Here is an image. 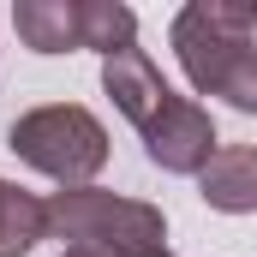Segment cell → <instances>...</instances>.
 Returning <instances> with one entry per match:
<instances>
[{
	"mask_svg": "<svg viewBox=\"0 0 257 257\" xmlns=\"http://www.w3.org/2000/svg\"><path fill=\"white\" fill-rule=\"evenodd\" d=\"M60 257H108V251H90V245H66Z\"/></svg>",
	"mask_w": 257,
	"mask_h": 257,
	"instance_id": "cell-9",
	"label": "cell"
},
{
	"mask_svg": "<svg viewBox=\"0 0 257 257\" xmlns=\"http://www.w3.org/2000/svg\"><path fill=\"white\" fill-rule=\"evenodd\" d=\"M197 192L221 215H257V144H221L197 174Z\"/></svg>",
	"mask_w": 257,
	"mask_h": 257,
	"instance_id": "cell-6",
	"label": "cell"
},
{
	"mask_svg": "<svg viewBox=\"0 0 257 257\" xmlns=\"http://www.w3.org/2000/svg\"><path fill=\"white\" fill-rule=\"evenodd\" d=\"M168 42L197 96L257 114V0H186Z\"/></svg>",
	"mask_w": 257,
	"mask_h": 257,
	"instance_id": "cell-1",
	"label": "cell"
},
{
	"mask_svg": "<svg viewBox=\"0 0 257 257\" xmlns=\"http://www.w3.org/2000/svg\"><path fill=\"white\" fill-rule=\"evenodd\" d=\"M102 90L114 96V108L126 114L132 126H138V138L162 120V108L174 102V90H168V78H162V66L150 60L138 42L132 48H120V54H108L102 60Z\"/></svg>",
	"mask_w": 257,
	"mask_h": 257,
	"instance_id": "cell-5",
	"label": "cell"
},
{
	"mask_svg": "<svg viewBox=\"0 0 257 257\" xmlns=\"http://www.w3.org/2000/svg\"><path fill=\"white\" fill-rule=\"evenodd\" d=\"M215 150H221L215 144V120H209V108H197L192 96H174L162 108V120L144 132V156L162 174H203Z\"/></svg>",
	"mask_w": 257,
	"mask_h": 257,
	"instance_id": "cell-4",
	"label": "cell"
},
{
	"mask_svg": "<svg viewBox=\"0 0 257 257\" xmlns=\"http://www.w3.org/2000/svg\"><path fill=\"white\" fill-rule=\"evenodd\" d=\"M6 150L24 168L60 180V192H66V186H90L108 168V126L78 102H42V108L12 120Z\"/></svg>",
	"mask_w": 257,
	"mask_h": 257,
	"instance_id": "cell-3",
	"label": "cell"
},
{
	"mask_svg": "<svg viewBox=\"0 0 257 257\" xmlns=\"http://www.w3.org/2000/svg\"><path fill=\"white\" fill-rule=\"evenodd\" d=\"M48 239V197L0 180V257H30Z\"/></svg>",
	"mask_w": 257,
	"mask_h": 257,
	"instance_id": "cell-8",
	"label": "cell"
},
{
	"mask_svg": "<svg viewBox=\"0 0 257 257\" xmlns=\"http://www.w3.org/2000/svg\"><path fill=\"white\" fill-rule=\"evenodd\" d=\"M48 233L108 257H168V215L144 197L102 186H66L48 197Z\"/></svg>",
	"mask_w": 257,
	"mask_h": 257,
	"instance_id": "cell-2",
	"label": "cell"
},
{
	"mask_svg": "<svg viewBox=\"0 0 257 257\" xmlns=\"http://www.w3.org/2000/svg\"><path fill=\"white\" fill-rule=\"evenodd\" d=\"M12 30L30 54H72L84 48V0H18Z\"/></svg>",
	"mask_w": 257,
	"mask_h": 257,
	"instance_id": "cell-7",
	"label": "cell"
}]
</instances>
